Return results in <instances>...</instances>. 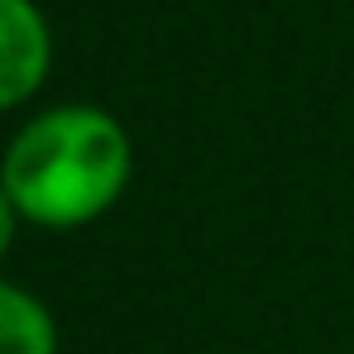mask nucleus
Segmentation results:
<instances>
[{
	"label": "nucleus",
	"instance_id": "1",
	"mask_svg": "<svg viewBox=\"0 0 354 354\" xmlns=\"http://www.w3.org/2000/svg\"><path fill=\"white\" fill-rule=\"evenodd\" d=\"M134 177L124 120L96 101H62L29 115L0 153V187L24 225L82 230L111 216Z\"/></svg>",
	"mask_w": 354,
	"mask_h": 354
},
{
	"label": "nucleus",
	"instance_id": "3",
	"mask_svg": "<svg viewBox=\"0 0 354 354\" xmlns=\"http://www.w3.org/2000/svg\"><path fill=\"white\" fill-rule=\"evenodd\" d=\"M0 354H58V321L44 297L0 278Z\"/></svg>",
	"mask_w": 354,
	"mask_h": 354
},
{
	"label": "nucleus",
	"instance_id": "4",
	"mask_svg": "<svg viewBox=\"0 0 354 354\" xmlns=\"http://www.w3.org/2000/svg\"><path fill=\"white\" fill-rule=\"evenodd\" d=\"M19 211H15V201L5 196V187H0V263H5V254L15 249V235H19Z\"/></svg>",
	"mask_w": 354,
	"mask_h": 354
},
{
	"label": "nucleus",
	"instance_id": "2",
	"mask_svg": "<svg viewBox=\"0 0 354 354\" xmlns=\"http://www.w3.org/2000/svg\"><path fill=\"white\" fill-rule=\"evenodd\" d=\"M53 72V29L39 0H0V111L44 91Z\"/></svg>",
	"mask_w": 354,
	"mask_h": 354
}]
</instances>
